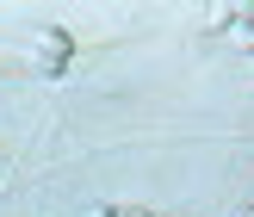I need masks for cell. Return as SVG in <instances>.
<instances>
[{
	"label": "cell",
	"instance_id": "cell-2",
	"mask_svg": "<svg viewBox=\"0 0 254 217\" xmlns=\"http://www.w3.org/2000/svg\"><path fill=\"white\" fill-rule=\"evenodd\" d=\"M223 44L242 50V56H254V12H248V6H236V19L223 25Z\"/></svg>",
	"mask_w": 254,
	"mask_h": 217
},
{
	"label": "cell",
	"instance_id": "cell-3",
	"mask_svg": "<svg viewBox=\"0 0 254 217\" xmlns=\"http://www.w3.org/2000/svg\"><path fill=\"white\" fill-rule=\"evenodd\" d=\"M230 19H236V6H211V12H205V25H211V31H223Z\"/></svg>",
	"mask_w": 254,
	"mask_h": 217
},
{
	"label": "cell",
	"instance_id": "cell-4",
	"mask_svg": "<svg viewBox=\"0 0 254 217\" xmlns=\"http://www.w3.org/2000/svg\"><path fill=\"white\" fill-rule=\"evenodd\" d=\"M112 217H155V211H143V205H112Z\"/></svg>",
	"mask_w": 254,
	"mask_h": 217
},
{
	"label": "cell",
	"instance_id": "cell-5",
	"mask_svg": "<svg viewBox=\"0 0 254 217\" xmlns=\"http://www.w3.org/2000/svg\"><path fill=\"white\" fill-rule=\"evenodd\" d=\"M87 217H112V205H93V211H87Z\"/></svg>",
	"mask_w": 254,
	"mask_h": 217
},
{
	"label": "cell",
	"instance_id": "cell-6",
	"mask_svg": "<svg viewBox=\"0 0 254 217\" xmlns=\"http://www.w3.org/2000/svg\"><path fill=\"white\" fill-rule=\"evenodd\" d=\"M248 217H254V211H248Z\"/></svg>",
	"mask_w": 254,
	"mask_h": 217
},
{
	"label": "cell",
	"instance_id": "cell-1",
	"mask_svg": "<svg viewBox=\"0 0 254 217\" xmlns=\"http://www.w3.org/2000/svg\"><path fill=\"white\" fill-rule=\"evenodd\" d=\"M74 62V37L62 31V25H44V31L31 37V74L37 81H62Z\"/></svg>",
	"mask_w": 254,
	"mask_h": 217
}]
</instances>
